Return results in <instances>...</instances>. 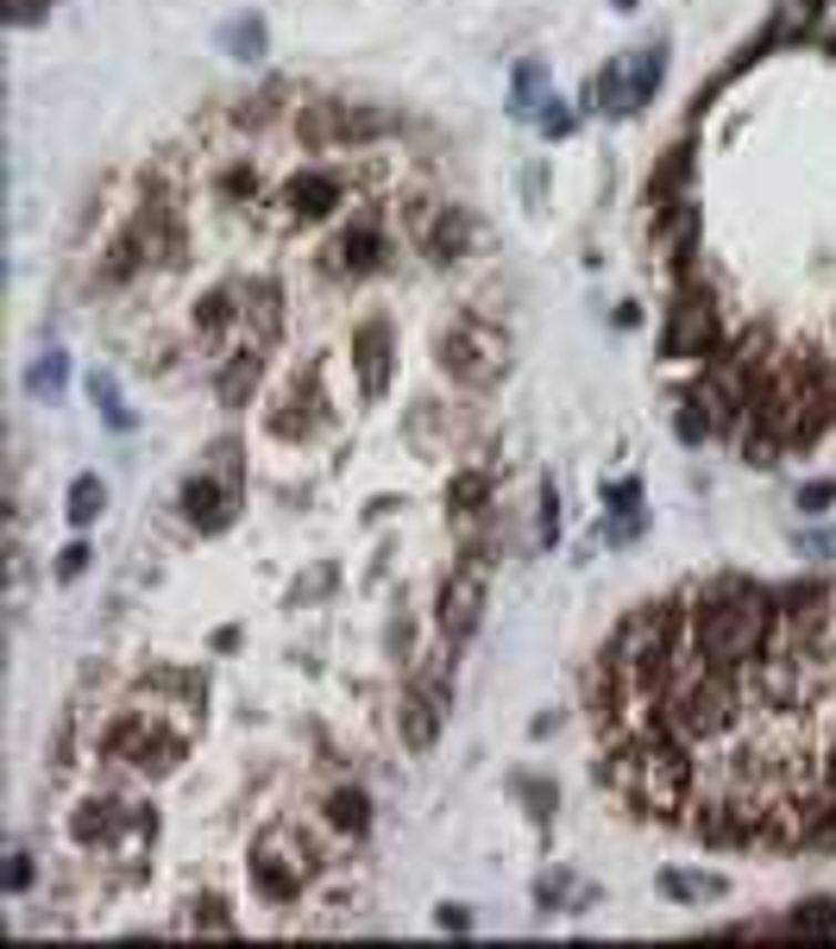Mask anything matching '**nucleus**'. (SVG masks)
Wrapping results in <instances>:
<instances>
[{"label":"nucleus","mask_w":836,"mask_h":949,"mask_svg":"<svg viewBox=\"0 0 836 949\" xmlns=\"http://www.w3.org/2000/svg\"><path fill=\"white\" fill-rule=\"evenodd\" d=\"M138 824H157V817L133 812V805H120V798H89V805H76V817H70V836H76L82 849H95V843H114L120 831H138Z\"/></svg>","instance_id":"2eb2a0df"},{"label":"nucleus","mask_w":836,"mask_h":949,"mask_svg":"<svg viewBox=\"0 0 836 949\" xmlns=\"http://www.w3.org/2000/svg\"><path fill=\"white\" fill-rule=\"evenodd\" d=\"M101 749L114 761H126V767H138V774H171L176 761H183V736H164L152 723V711H126V718L107 730Z\"/></svg>","instance_id":"1a4fd4ad"},{"label":"nucleus","mask_w":836,"mask_h":949,"mask_svg":"<svg viewBox=\"0 0 836 949\" xmlns=\"http://www.w3.org/2000/svg\"><path fill=\"white\" fill-rule=\"evenodd\" d=\"M352 365H359V390L378 403L390 390V328L384 321H365V328L352 333Z\"/></svg>","instance_id":"f3484780"},{"label":"nucleus","mask_w":836,"mask_h":949,"mask_svg":"<svg viewBox=\"0 0 836 949\" xmlns=\"http://www.w3.org/2000/svg\"><path fill=\"white\" fill-rule=\"evenodd\" d=\"M89 396H95V409H101V415H107L114 427H133V415H126V403H120V384L107 378V371H95V378H89Z\"/></svg>","instance_id":"f704fd0d"},{"label":"nucleus","mask_w":836,"mask_h":949,"mask_svg":"<svg viewBox=\"0 0 836 949\" xmlns=\"http://www.w3.org/2000/svg\"><path fill=\"white\" fill-rule=\"evenodd\" d=\"M798 509H805V516L836 509V478H812V485H798Z\"/></svg>","instance_id":"4c0bfd02"},{"label":"nucleus","mask_w":836,"mask_h":949,"mask_svg":"<svg viewBox=\"0 0 836 949\" xmlns=\"http://www.w3.org/2000/svg\"><path fill=\"white\" fill-rule=\"evenodd\" d=\"M328 824H333V831H347V836H365V831H371L365 793H359V786H340V793L328 798Z\"/></svg>","instance_id":"7c9ffc66"},{"label":"nucleus","mask_w":836,"mask_h":949,"mask_svg":"<svg viewBox=\"0 0 836 949\" xmlns=\"http://www.w3.org/2000/svg\"><path fill=\"white\" fill-rule=\"evenodd\" d=\"M101 509H107V485H101L95 472H82L76 485H70V497H63V516H70L76 528H89Z\"/></svg>","instance_id":"c756f323"},{"label":"nucleus","mask_w":836,"mask_h":949,"mask_svg":"<svg viewBox=\"0 0 836 949\" xmlns=\"http://www.w3.org/2000/svg\"><path fill=\"white\" fill-rule=\"evenodd\" d=\"M63 384H70V359H63L58 347H51V352H39V359H32V371H25V390H32L39 403H58V396H63Z\"/></svg>","instance_id":"cd10ccee"},{"label":"nucleus","mask_w":836,"mask_h":949,"mask_svg":"<svg viewBox=\"0 0 836 949\" xmlns=\"http://www.w3.org/2000/svg\"><path fill=\"white\" fill-rule=\"evenodd\" d=\"M434 925H441V930H466V925H472V911H466V906H441V911H434Z\"/></svg>","instance_id":"49530a36"},{"label":"nucleus","mask_w":836,"mask_h":949,"mask_svg":"<svg viewBox=\"0 0 836 949\" xmlns=\"http://www.w3.org/2000/svg\"><path fill=\"white\" fill-rule=\"evenodd\" d=\"M215 453H220L215 472H195L189 485H183V516L195 528H208V535L234 523L239 497H246V485H239V441H220Z\"/></svg>","instance_id":"0eeeda50"},{"label":"nucleus","mask_w":836,"mask_h":949,"mask_svg":"<svg viewBox=\"0 0 836 949\" xmlns=\"http://www.w3.org/2000/svg\"><path fill=\"white\" fill-rule=\"evenodd\" d=\"M718 347V309H711V290H699L692 277L680 283L673 309H667V333H661V352L667 359H704Z\"/></svg>","instance_id":"9d476101"},{"label":"nucleus","mask_w":836,"mask_h":949,"mask_svg":"<svg viewBox=\"0 0 836 949\" xmlns=\"http://www.w3.org/2000/svg\"><path fill=\"white\" fill-rule=\"evenodd\" d=\"M516 793H523L528 798V812H535V817H541V824H547V812H554V786H547V780H516Z\"/></svg>","instance_id":"58836bf2"},{"label":"nucleus","mask_w":836,"mask_h":949,"mask_svg":"<svg viewBox=\"0 0 836 949\" xmlns=\"http://www.w3.org/2000/svg\"><path fill=\"white\" fill-rule=\"evenodd\" d=\"M617 780L629 786L636 805H648L654 817H673L685 805V793H692V761L680 755V742L642 736L629 755L617 761Z\"/></svg>","instance_id":"20e7f679"},{"label":"nucleus","mask_w":836,"mask_h":949,"mask_svg":"<svg viewBox=\"0 0 836 949\" xmlns=\"http://www.w3.org/2000/svg\"><path fill=\"white\" fill-rule=\"evenodd\" d=\"M239 314H246V328H252V347H265V340L277 333V321H283V309H277V283H246Z\"/></svg>","instance_id":"b1692460"},{"label":"nucleus","mask_w":836,"mask_h":949,"mask_svg":"<svg viewBox=\"0 0 836 949\" xmlns=\"http://www.w3.org/2000/svg\"><path fill=\"white\" fill-rule=\"evenodd\" d=\"M239 296L246 290H215V296H202V309H195V328L202 333H220L227 321L239 314Z\"/></svg>","instance_id":"473e14b6"},{"label":"nucleus","mask_w":836,"mask_h":949,"mask_svg":"<svg viewBox=\"0 0 836 949\" xmlns=\"http://www.w3.org/2000/svg\"><path fill=\"white\" fill-rule=\"evenodd\" d=\"M309 874H314V855L309 849L283 855V849H277V836H265V843L252 849V880H258V893H265V899H277V906H283V899H296Z\"/></svg>","instance_id":"4468645a"},{"label":"nucleus","mask_w":836,"mask_h":949,"mask_svg":"<svg viewBox=\"0 0 836 949\" xmlns=\"http://www.w3.org/2000/svg\"><path fill=\"white\" fill-rule=\"evenodd\" d=\"M453 711V660L434 654L422 673L409 679L403 692V711H396V730H403V749L409 755H429L434 742H441V723Z\"/></svg>","instance_id":"39448f33"},{"label":"nucleus","mask_w":836,"mask_h":949,"mask_svg":"<svg viewBox=\"0 0 836 949\" xmlns=\"http://www.w3.org/2000/svg\"><path fill=\"white\" fill-rule=\"evenodd\" d=\"M617 7H622V13H636V7H642V0H617Z\"/></svg>","instance_id":"09e8293b"},{"label":"nucleus","mask_w":836,"mask_h":949,"mask_svg":"<svg viewBox=\"0 0 836 949\" xmlns=\"http://www.w3.org/2000/svg\"><path fill=\"white\" fill-rule=\"evenodd\" d=\"M661 887L673 893V899H685V906H704V899H723L730 893V880L723 874H692V868H667Z\"/></svg>","instance_id":"bb28decb"},{"label":"nucleus","mask_w":836,"mask_h":949,"mask_svg":"<svg viewBox=\"0 0 836 949\" xmlns=\"http://www.w3.org/2000/svg\"><path fill=\"white\" fill-rule=\"evenodd\" d=\"M780 622V604L761 591V585H718V591H704L699 610H692V654L704 667H749V660L767 654V636H774Z\"/></svg>","instance_id":"f257e3e1"},{"label":"nucleus","mask_w":836,"mask_h":949,"mask_svg":"<svg viewBox=\"0 0 836 949\" xmlns=\"http://www.w3.org/2000/svg\"><path fill=\"white\" fill-rule=\"evenodd\" d=\"M591 107L603 114H636V89H629V58H610L591 76Z\"/></svg>","instance_id":"aec40b11"},{"label":"nucleus","mask_w":836,"mask_h":949,"mask_svg":"<svg viewBox=\"0 0 836 949\" xmlns=\"http://www.w3.org/2000/svg\"><path fill=\"white\" fill-rule=\"evenodd\" d=\"M485 497H491V478H485V472H460V478L447 485V504L466 509V516H472V509H485Z\"/></svg>","instance_id":"72a5a7b5"},{"label":"nucleus","mask_w":836,"mask_h":949,"mask_svg":"<svg viewBox=\"0 0 836 949\" xmlns=\"http://www.w3.org/2000/svg\"><path fill=\"white\" fill-rule=\"evenodd\" d=\"M547 101V70L535 58L516 63V76H509V114L516 120H535V107Z\"/></svg>","instance_id":"a878e982"},{"label":"nucleus","mask_w":836,"mask_h":949,"mask_svg":"<svg viewBox=\"0 0 836 949\" xmlns=\"http://www.w3.org/2000/svg\"><path fill=\"white\" fill-rule=\"evenodd\" d=\"M189 925H195V930H208V937H234V918L220 911V899H195Z\"/></svg>","instance_id":"e433bc0d"},{"label":"nucleus","mask_w":836,"mask_h":949,"mask_svg":"<svg viewBox=\"0 0 836 949\" xmlns=\"http://www.w3.org/2000/svg\"><path fill=\"white\" fill-rule=\"evenodd\" d=\"M290 214H302V220H321V214H333V202H340V183L333 176H321V171H309V176H290Z\"/></svg>","instance_id":"412c9836"},{"label":"nucleus","mask_w":836,"mask_h":949,"mask_svg":"<svg viewBox=\"0 0 836 949\" xmlns=\"http://www.w3.org/2000/svg\"><path fill=\"white\" fill-rule=\"evenodd\" d=\"M535 899H541V911H554L566 899V874H541V887H535Z\"/></svg>","instance_id":"a18cd8bd"},{"label":"nucleus","mask_w":836,"mask_h":949,"mask_svg":"<svg viewBox=\"0 0 836 949\" xmlns=\"http://www.w3.org/2000/svg\"><path fill=\"white\" fill-rule=\"evenodd\" d=\"M314 422H321V396H314V378H309V384L296 378V390L283 396V409H271V434H277V441H302V434H314Z\"/></svg>","instance_id":"a211bd4d"},{"label":"nucleus","mask_w":836,"mask_h":949,"mask_svg":"<svg viewBox=\"0 0 836 949\" xmlns=\"http://www.w3.org/2000/svg\"><path fill=\"white\" fill-rule=\"evenodd\" d=\"M786 930H793V937H836V899H805V906H793Z\"/></svg>","instance_id":"2f4dec72"},{"label":"nucleus","mask_w":836,"mask_h":949,"mask_svg":"<svg viewBox=\"0 0 836 949\" xmlns=\"http://www.w3.org/2000/svg\"><path fill=\"white\" fill-rule=\"evenodd\" d=\"M603 509L617 516V523L603 528V541H636V528H642V485H636V478H622V485H610Z\"/></svg>","instance_id":"4be33fe9"},{"label":"nucleus","mask_w":836,"mask_h":949,"mask_svg":"<svg viewBox=\"0 0 836 949\" xmlns=\"http://www.w3.org/2000/svg\"><path fill=\"white\" fill-rule=\"evenodd\" d=\"M258 378H265V352H258V347H239L234 352V359H227V371H220V403H227V409H239V403H246V396H252V390H258Z\"/></svg>","instance_id":"6ab92c4d"},{"label":"nucleus","mask_w":836,"mask_h":949,"mask_svg":"<svg viewBox=\"0 0 836 949\" xmlns=\"http://www.w3.org/2000/svg\"><path fill=\"white\" fill-rule=\"evenodd\" d=\"M176 220L164 202H145L138 208V220L126 233H120L114 246H107V265H101V283H126V277L138 271V265H152V258H176Z\"/></svg>","instance_id":"6e6552de"},{"label":"nucleus","mask_w":836,"mask_h":949,"mask_svg":"<svg viewBox=\"0 0 836 949\" xmlns=\"http://www.w3.org/2000/svg\"><path fill=\"white\" fill-rule=\"evenodd\" d=\"M661 76H667V44H642V51L629 58V89H636V107H642V101H654Z\"/></svg>","instance_id":"c85d7f7f"},{"label":"nucleus","mask_w":836,"mask_h":949,"mask_svg":"<svg viewBox=\"0 0 836 949\" xmlns=\"http://www.w3.org/2000/svg\"><path fill=\"white\" fill-rule=\"evenodd\" d=\"M265 44H271V32H265L258 13H234V20L220 25V51L239 58V63H258V58H265Z\"/></svg>","instance_id":"5701e85b"},{"label":"nucleus","mask_w":836,"mask_h":949,"mask_svg":"<svg viewBox=\"0 0 836 949\" xmlns=\"http://www.w3.org/2000/svg\"><path fill=\"white\" fill-rule=\"evenodd\" d=\"M441 636L460 648V641L478 636V622H485V547H472V560L441 585Z\"/></svg>","instance_id":"f8f14e48"},{"label":"nucleus","mask_w":836,"mask_h":949,"mask_svg":"<svg viewBox=\"0 0 836 949\" xmlns=\"http://www.w3.org/2000/svg\"><path fill=\"white\" fill-rule=\"evenodd\" d=\"M673 641H680V610H673V604L636 610V617L617 629V641H610V673H617L629 692H661L667 667H673Z\"/></svg>","instance_id":"f03ea898"},{"label":"nucleus","mask_w":836,"mask_h":949,"mask_svg":"<svg viewBox=\"0 0 836 949\" xmlns=\"http://www.w3.org/2000/svg\"><path fill=\"white\" fill-rule=\"evenodd\" d=\"M32 887V855L13 849V862H7V893H25Z\"/></svg>","instance_id":"c03bdc74"},{"label":"nucleus","mask_w":836,"mask_h":949,"mask_svg":"<svg viewBox=\"0 0 836 949\" xmlns=\"http://www.w3.org/2000/svg\"><path fill=\"white\" fill-rule=\"evenodd\" d=\"M554 535H560V497L554 485H541V547H554Z\"/></svg>","instance_id":"37998d69"},{"label":"nucleus","mask_w":836,"mask_h":949,"mask_svg":"<svg viewBox=\"0 0 836 949\" xmlns=\"http://www.w3.org/2000/svg\"><path fill=\"white\" fill-rule=\"evenodd\" d=\"M409 233H415V246L429 258H441V265L472 246V220L453 208V202H434V195H415V202H409Z\"/></svg>","instance_id":"ddd939ff"},{"label":"nucleus","mask_w":836,"mask_h":949,"mask_svg":"<svg viewBox=\"0 0 836 949\" xmlns=\"http://www.w3.org/2000/svg\"><path fill=\"white\" fill-rule=\"evenodd\" d=\"M384 258V233H378V214H359L340 239L328 246V271H340V277H359V271H371Z\"/></svg>","instance_id":"dca6fc26"},{"label":"nucleus","mask_w":836,"mask_h":949,"mask_svg":"<svg viewBox=\"0 0 836 949\" xmlns=\"http://www.w3.org/2000/svg\"><path fill=\"white\" fill-rule=\"evenodd\" d=\"M396 120L378 114V107H352V101H309L302 114H296V133L309 138V145H359V138H378L390 133Z\"/></svg>","instance_id":"9b49d317"},{"label":"nucleus","mask_w":836,"mask_h":949,"mask_svg":"<svg viewBox=\"0 0 836 949\" xmlns=\"http://www.w3.org/2000/svg\"><path fill=\"white\" fill-rule=\"evenodd\" d=\"M441 365H447L460 384L491 390L497 378H504V365H509V347H504V333L491 328V321H478V314H460V321L441 333Z\"/></svg>","instance_id":"423d86ee"},{"label":"nucleus","mask_w":836,"mask_h":949,"mask_svg":"<svg viewBox=\"0 0 836 949\" xmlns=\"http://www.w3.org/2000/svg\"><path fill=\"white\" fill-rule=\"evenodd\" d=\"M824 13V0H774V25H767V44H793L805 39Z\"/></svg>","instance_id":"393cba45"},{"label":"nucleus","mask_w":836,"mask_h":949,"mask_svg":"<svg viewBox=\"0 0 836 949\" xmlns=\"http://www.w3.org/2000/svg\"><path fill=\"white\" fill-rule=\"evenodd\" d=\"M742 698H736V679H730V667H692V673L667 692V730L673 736H692V742H711L723 736L730 723H736Z\"/></svg>","instance_id":"7ed1b4c3"},{"label":"nucleus","mask_w":836,"mask_h":949,"mask_svg":"<svg viewBox=\"0 0 836 949\" xmlns=\"http://www.w3.org/2000/svg\"><path fill=\"white\" fill-rule=\"evenodd\" d=\"M673 427H680V441H685V446H699L704 434H711V415H704L699 403H685V409H680V422H673Z\"/></svg>","instance_id":"ea45409f"},{"label":"nucleus","mask_w":836,"mask_h":949,"mask_svg":"<svg viewBox=\"0 0 836 949\" xmlns=\"http://www.w3.org/2000/svg\"><path fill=\"white\" fill-rule=\"evenodd\" d=\"M535 126H541L547 138H566V133H572V107H566L560 95H547L541 107H535Z\"/></svg>","instance_id":"c9c22d12"},{"label":"nucleus","mask_w":836,"mask_h":949,"mask_svg":"<svg viewBox=\"0 0 836 949\" xmlns=\"http://www.w3.org/2000/svg\"><path fill=\"white\" fill-rule=\"evenodd\" d=\"M89 554H95L89 541H70L63 547V560H58V579H82V573H89Z\"/></svg>","instance_id":"a19ab883"},{"label":"nucleus","mask_w":836,"mask_h":949,"mask_svg":"<svg viewBox=\"0 0 836 949\" xmlns=\"http://www.w3.org/2000/svg\"><path fill=\"white\" fill-rule=\"evenodd\" d=\"M58 0H7V25H32V20H44Z\"/></svg>","instance_id":"79ce46f5"},{"label":"nucleus","mask_w":836,"mask_h":949,"mask_svg":"<svg viewBox=\"0 0 836 949\" xmlns=\"http://www.w3.org/2000/svg\"><path fill=\"white\" fill-rule=\"evenodd\" d=\"M824 786H830V805H836V742H830V761H824Z\"/></svg>","instance_id":"de8ad7c7"}]
</instances>
